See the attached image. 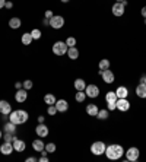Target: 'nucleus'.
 Returning <instances> with one entry per match:
<instances>
[{"label":"nucleus","instance_id":"dca6fc26","mask_svg":"<svg viewBox=\"0 0 146 162\" xmlns=\"http://www.w3.org/2000/svg\"><path fill=\"white\" fill-rule=\"evenodd\" d=\"M13 150H15V149H13V143H12V142H5L2 146H0V152L3 153V155H6V156L10 155Z\"/></svg>","mask_w":146,"mask_h":162},{"label":"nucleus","instance_id":"a878e982","mask_svg":"<svg viewBox=\"0 0 146 162\" xmlns=\"http://www.w3.org/2000/svg\"><path fill=\"white\" fill-rule=\"evenodd\" d=\"M110 66H111V63H110L108 58H102V60H99V63H98L99 70H107V69H110Z\"/></svg>","mask_w":146,"mask_h":162},{"label":"nucleus","instance_id":"4468645a","mask_svg":"<svg viewBox=\"0 0 146 162\" xmlns=\"http://www.w3.org/2000/svg\"><path fill=\"white\" fill-rule=\"evenodd\" d=\"M13 149H15V152H24L25 149H26V143L24 142V140H21V139L18 137H15L13 139Z\"/></svg>","mask_w":146,"mask_h":162},{"label":"nucleus","instance_id":"58836bf2","mask_svg":"<svg viewBox=\"0 0 146 162\" xmlns=\"http://www.w3.org/2000/svg\"><path fill=\"white\" fill-rule=\"evenodd\" d=\"M50 159H48V156L47 155H41V156L38 158V162H48Z\"/></svg>","mask_w":146,"mask_h":162},{"label":"nucleus","instance_id":"ddd939ff","mask_svg":"<svg viewBox=\"0 0 146 162\" xmlns=\"http://www.w3.org/2000/svg\"><path fill=\"white\" fill-rule=\"evenodd\" d=\"M26 98H28V91L26 89H16V94H15V100H16V102H25L26 101Z\"/></svg>","mask_w":146,"mask_h":162},{"label":"nucleus","instance_id":"39448f33","mask_svg":"<svg viewBox=\"0 0 146 162\" xmlns=\"http://www.w3.org/2000/svg\"><path fill=\"white\" fill-rule=\"evenodd\" d=\"M50 26L53 29H60L64 26V18L62 15H54L53 18L50 19Z\"/></svg>","mask_w":146,"mask_h":162},{"label":"nucleus","instance_id":"c03bdc74","mask_svg":"<svg viewBox=\"0 0 146 162\" xmlns=\"http://www.w3.org/2000/svg\"><path fill=\"white\" fill-rule=\"evenodd\" d=\"M43 24L45 25V26H48V25H50V19H47V18H44V19H43Z\"/></svg>","mask_w":146,"mask_h":162},{"label":"nucleus","instance_id":"20e7f679","mask_svg":"<svg viewBox=\"0 0 146 162\" xmlns=\"http://www.w3.org/2000/svg\"><path fill=\"white\" fill-rule=\"evenodd\" d=\"M105 148H107V145L104 142H101V140H98V142H94L92 145H91V152H92L94 155L99 156V155H104V153H105Z\"/></svg>","mask_w":146,"mask_h":162},{"label":"nucleus","instance_id":"0eeeda50","mask_svg":"<svg viewBox=\"0 0 146 162\" xmlns=\"http://www.w3.org/2000/svg\"><path fill=\"white\" fill-rule=\"evenodd\" d=\"M85 94H86L88 98H97L99 95V88H98L95 83H89L85 88Z\"/></svg>","mask_w":146,"mask_h":162},{"label":"nucleus","instance_id":"f8f14e48","mask_svg":"<svg viewBox=\"0 0 146 162\" xmlns=\"http://www.w3.org/2000/svg\"><path fill=\"white\" fill-rule=\"evenodd\" d=\"M12 111V105L9 104V101L0 100V114L2 115H9Z\"/></svg>","mask_w":146,"mask_h":162},{"label":"nucleus","instance_id":"6e6552de","mask_svg":"<svg viewBox=\"0 0 146 162\" xmlns=\"http://www.w3.org/2000/svg\"><path fill=\"white\" fill-rule=\"evenodd\" d=\"M116 105H117V110H120V111H123V113H126V111H129L130 110V102H129V100L127 98H118L117 100V102H116Z\"/></svg>","mask_w":146,"mask_h":162},{"label":"nucleus","instance_id":"9b49d317","mask_svg":"<svg viewBox=\"0 0 146 162\" xmlns=\"http://www.w3.org/2000/svg\"><path fill=\"white\" fill-rule=\"evenodd\" d=\"M35 133H37L38 137H47L48 133H50V130H48V127H47L44 123H38L37 129H35Z\"/></svg>","mask_w":146,"mask_h":162},{"label":"nucleus","instance_id":"49530a36","mask_svg":"<svg viewBox=\"0 0 146 162\" xmlns=\"http://www.w3.org/2000/svg\"><path fill=\"white\" fill-rule=\"evenodd\" d=\"M142 16H143V18H146V6H143V7H142Z\"/></svg>","mask_w":146,"mask_h":162},{"label":"nucleus","instance_id":"1a4fd4ad","mask_svg":"<svg viewBox=\"0 0 146 162\" xmlns=\"http://www.w3.org/2000/svg\"><path fill=\"white\" fill-rule=\"evenodd\" d=\"M101 76H102V81L105 82V83H108V85L114 83V81H116V75H114L110 69H107V70H102Z\"/></svg>","mask_w":146,"mask_h":162},{"label":"nucleus","instance_id":"7c9ffc66","mask_svg":"<svg viewBox=\"0 0 146 162\" xmlns=\"http://www.w3.org/2000/svg\"><path fill=\"white\" fill-rule=\"evenodd\" d=\"M44 149H45V150H47L48 153H54V152H56V149H57V146H56L54 143H47Z\"/></svg>","mask_w":146,"mask_h":162},{"label":"nucleus","instance_id":"5701e85b","mask_svg":"<svg viewBox=\"0 0 146 162\" xmlns=\"http://www.w3.org/2000/svg\"><path fill=\"white\" fill-rule=\"evenodd\" d=\"M21 25H22V21L19 18H10L9 19V28L18 29V28H21Z\"/></svg>","mask_w":146,"mask_h":162},{"label":"nucleus","instance_id":"cd10ccee","mask_svg":"<svg viewBox=\"0 0 146 162\" xmlns=\"http://www.w3.org/2000/svg\"><path fill=\"white\" fill-rule=\"evenodd\" d=\"M117 94H116V91H108L107 92V95H105V101L107 102H117Z\"/></svg>","mask_w":146,"mask_h":162},{"label":"nucleus","instance_id":"37998d69","mask_svg":"<svg viewBox=\"0 0 146 162\" xmlns=\"http://www.w3.org/2000/svg\"><path fill=\"white\" fill-rule=\"evenodd\" d=\"M45 121V117L44 115H38V123H44Z\"/></svg>","mask_w":146,"mask_h":162},{"label":"nucleus","instance_id":"09e8293b","mask_svg":"<svg viewBox=\"0 0 146 162\" xmlns=\"http://www.w3.org/2000/svg\"><path fill=\"white\" fill-rule=\"evenodd\" d=\"M60 2H62V3H69L70 0H60Z\"/></svg>","mask_w":146,"mask_h":162},{"label":"nucleus","instance_id":"603ef678","mask_svg":"<svg viewBox=\"0 0 146 162\" xmlns=\"http://www.w3.org/2000/svg\"><path fill=\"white\" fill-rule=\"evenodd\" d=\"M143 19H145V25H146V18H143Z\"/></svg>","mask_w":146,"mask_h":162},{"label":"nucleus","instance_id":"f03ea898","mask_svg":"<svg viewBox=\"0 0 146 162\" xmlns=\"http://www.w3.org/2000/svg\"><path fill=\"white\" fill-rule=\"evenodd\" d=\"M9 121H12V123L15 124H24L28 121V113L25 110H12L9 114Z\"/></svg>","mask_w":146,"mask_h":162},{"label":"nucleus","instance_id":"72a5a7b5","mask_svg":"<svg viewBox=\"0 0 146 162\" xmlns=\"http://www.w3.org/2000/svg\"><path fill=\"white\" fill-rule=\"evenodd\" d=\"M22 83H24V89H26V91H29V89H32V86H34V82H32V81H29V79L24 81Z\"/></svg>","mask_w":146,"mask_h":162},{"label":"nucleus","instance_id":"4c0bfd02","mask_svg":"<svg viewBox=\"0 0 146 162\" xmlns=\"http://www.w3.org/2000/svg\"><path fill=\"white\" fill-rule=\"evenodd\" d=\"M44 16H45L47 19H51V18L54 16V13L51 12V10H45V13H44Z\"/></svg>","mask_w":146,"mask_h":162},{"label":"nucleus","instance_id":"9d476101","mask_svg":"<svg viewBox=\"0 0 146 162\" xmlns=\"http://www.w3.org/2000/svg\"><path fill=\"white\" fill-rule=\"evenodd\" d=\"M111 12L114 16H123L124 15V12H126V6L123 5V3H118V2H116L114 5H112L111 7Z\"/></svg>","mask_w":146,"mask_h":162},{"label":"nucleus","instance_id":"4be33fe9","mask_svg":"<svg viewBox=\"0 0 146 162\" xmlns=\"http://www.w3.org/2000/svg\"><path fill=\"white\" fill-rule=\"evenodd\" d=\"M136 95L139 98H146V85L145 83H139L136 86Z\"/></svg>","mask_w":146,"mask_h":162},{"label":"nucleus","instance_id":"c9c22d12","mask_svg":"<svg viewBox=\"0 0 146 162\" xmlns=\"http://www.w3.org/2000/svg\"><path fill=\"white\" fill-rule=\"evenodd\" d=\"M47 113H48V115H56L58 111H57V108H56V105H48V108H47Z\"/></svg>","mask_w":146,"mask_h":162},{"label":"nucleus","instance_id":"423d86ee","mask_svg":"<svg viewBox=\"0 0 146 162\" xmlns=\"http://www.w3.org/2000/svg\"><path fill=\"white\" fill-rule=\"evenodd\" d=\"M124 155H126V159L127 161H130V162H135V161H137L139 159V156H140V152H139V149L137 148H129L124 152Z\"/></svg>","mask_w":146,"mask_h":162},{"label":"nucleus","instance_id":"c85d7f7f","mask_svg":"<svg viewBox=\"0 0 146 162\" xmlns=\"http://www.w3.org/2000/svg\"><path fill=\"white\" fill-rule=\"evenodd\" d=\"M85 98H86V94H85V91H78V94L75 95V100L78 101V102H83V101H85Z\"/></svg>","mask_w":146,"mask_h":162},{"label":"nucleus","instance_id":"f257e3e1","mask_svg":"<svg viewBox=\"0 0 146 162\" xmlns=\"http://www.w3.org/2000/svg\"><path fill=\"white\" fill-rule=\"evenodd\" d=\"M124 149H123L121 145H118V143H111V145H108L107 148H105V156L108 159H111V161H117V159H121L123 155H124Z\"/></svg>","mask_w":146,"mask_h":162},{"label":"nucleus","instance_id":"8fccbe9b","mask_svg":"<svg viewBox=\"0 0 146 162\" xmlns=\"http://www.w3.org/2000/svg\"><path fill=\"white\" fill-rule=\"evenodd\" d=\"M3 137V132H2V130H0V139Z\"/></svg>","mask_w":146,"mask_h":162},{"label":"nucleus","instance_id":"bb28decb","mask_svg":"<svg viewBox=\"0 0 146 162\" xmlns=\"http://www.w3.org/2000/svg\"><path fill=\"white\" fill-rule=\"evenodd\" d=\"M56 101L57 100H56V96H54L53 94H45V95H44V102L47 105H54Z\"/></svg>","mask_w":146,"mask_h":162},{"label":"nucleus","instance_id":"c756f323","mask_svg":"<svg viewBox=\"0 0 146 162\" xmlns=\"http://www.w3.org/2000/svg\"><path fill=\"white\" fill-rule=\"evenodd\" d=\"M97 118L99 120H107L108 118V110H99L97 114Z\"/></svg>","mask_w":146,"mask_h":162},{"label":"nucleus","instance_id":"b1692460","mask_svg":"<svg viewBox=\"0 0 146 162\" xmlns=\"http://www.w3.org/2000/svg\"><path fill=\"white\" fill-rule=\"evenodd\" d=\"M21 41H22L24 45H29V44L34 41V38H32L31 32H25V34H22V38H21Z\"/></svg>","mask_w":146,"mask_h":162},{"label":"nucleus","instance_id":"aec40b11","mask_svg":"<svg viewBox=\"0 0 146 162\" xmlns=\"http://www.w3.org/2000/svg\"><path fill=\"white\" fill-rule=\"evenodd\" d=\"M116 94H117V98H127L129 96V89L126 86H118L116 89Z\"/></svg>","mask_w":146,"mask_h":162},{"label":"nucleus","instance_id":"e433bc0d","mask_svg":"<svg viewBox=\"0 0 146 162\" xmlns=\"http://www.w3.org/2000/svg\"><path fill=\"white\" fill-rule=\"evenodd\" d=\"M107 110L108 111H114V110H117V105H116V102H107Z\"/></svg>","mask_w":146,"mask_h":162},{"label":"nucleus","instance_id":"a19ab883","mask_svg":"<svg viewBox=\"0 0 146 162\" xmlns=\"http://www.w3.org/2000/svg\"><path fill=\"white\" fill-rule=\"evenodd\" d=\"M38 161V158H35V156H29L26 158V162H37Z\"/></svg>","mask_w":146,"mask_h":162},{"label":"nucleus","instance_id":"473e14b6","mask_svg":"<svg viewBox=\"0 0 146 162\" xmlns=\"http://www.w3.org/2000/svg\"><path fill=\"white\" fill-rule=\"evenodd\" d=\"M31 35H32V38H34V39H39V38H41V31H39L38 28H35V29L31 31Z\"/></svg>","mask_w":146,"mask_h":162},{"label":"nucleus","instance_id":"f3484780","mask_svg":"<svg viewBox=\"0 0 146 162\" xmlns=\"http://www.w3.org/2000/svg\"><path fill=\"white\" fill-rule=\"evenodd\" d=\"M98 111H99V108H98L97 104H88L86 105V114L91 115V117H97Z\"/></svg>","mask_w":146,"mask_h":162},{"label":"nucleus","instance_id":"79ce46f5","mask_svg":"<svg viewBox=\"0 0 146 162\" xmlns=\"http://www.w3.org/2000/svg\"><path fill=\"white\" fill-rule=\"evenodd\" d=\"M5 7H6V9H12V7H13V3H12V2H7V0H6Z\"/></svg>","mask_w":146,"mask_h":162},{"label":"nucleus","instance_id":"6ab92c4d","mask_svg":"<svg viewBox=\"0 0 146 162\" xmlns=\"http://www.w3.org/2000/svg\"><path fill=\"white\" fill-rule=\"evenodd\" d=\"M73 86H75L76 91H85V88H86V82L83 81L82 77H78V79L75 81V83H73Z\"/></svg>","mask_w":146,"mask_h":162},{"label":"nucleus","instance_id":"f704fd0d","mask_svg":"<svg viewBox=\"0 0 146 162\" xmlns=\"http://www.w3.org/2000/svg\"><path fill=\"white\" fill-rule=\"evenodd\" d=\"M16 137L13 133H7V132H5V136H3V139H5V142H13V139Z\"/></svg>","mask_w":146,"mask_h":162},{"label":"nucleus","instance_id":"412c9836","mask_svg":"<svg viewBox=\"0 0 146 162\" xmlns=\"http://www.w3.org/2000/svg\"><path fill=\"white\" fill-rule=\"evenodd\" d=\"M44 148H45V143L43 142V140H32V149H34L35 152H41V150H44Z\"/></svg>","mask_w":146,"mask_h":162},{"label":"nucleus","instance_id":"a211bd4d","mask_svg":"<svg viewBox=\"0 0 146 162\" xmlns=\"http://www.w3.org/2000/svg\"><path fill=\"white\" fill-rule=\"evenodd\" d=\"M66 54L69 56L70 60H78V58H79V50L76 47H69Z\"/></svg>","mask_w":146,"mask_h":162},{"label":"nucleus","instance_id":"a18cd8bd","mask_svg":"<svg viewBox=\"0 0 146 162\" xmlns=\"http://www.w3.org/2000/svg\"><path fill=\"white\" fill-rule=\"evenodd\" d=\"M140 83H145V85H146V75H142V77H140Z\"/></svg>","mask_w":146,"mask_h":162},{"label":"nucleus","instance_id":"3c124183","mask_svg":"<svg viewBox=\"0 0 146 162\" xmlns=\"http://www.w3.org/2000/svg\"><path fill=\"white\" fill-rule=\"evenodd\" d=\"M117 2H118V3H121V2H123V0H117Z\"/></svg>","mask_w":146,"mask_h":162},{"label":"nucleus","instance_id":"393cba45","mask_svg":"<svg viewBox=\"0 0 146 162\" xmlns=\"http://www.w3.org/2000/svg\"><path fill=\"white\" fill-rule=\"evenodd\" d=\"M16 126H18V124L12 123V121H7V123L3 126V130L7 132V133H13L15 134V132H16Z\"/></svg>","mask_w":146,"mask_h":162},{"label":"nucleus","instance_id":"7ed1b4c3","mask_svg":"<svg viewBox=\"0 0 146 162\" xmlns=\"http://www.w3.org/2000/svg\"><path fill=\"white\" fill-rule=\"evenodd\" d=\"M67 44L64 43V41H56V43L53 44V53L56 54V56H58V57H62V56H64L66 53H67Z\"/></svg>","mask_w":146,"mask_h":162},{"label":"nucleus","instance_id":"2eb2a0df","mask_svg":"<svg viewBox=\"0 0 146 162\" xmlns=\"http://www.w3.org/2000/svg\"><path fill=\"white\" fill-rule=\"evenodd\" d=\"M56 108H57L58 113H66L69 110V102L66 100H57L56 101Z\"/></svg>","mask_w":146,"mask_h":162},{"label":"nucleus","instance_id":"2f4dec72","mask_svg":"<svg viewBox=\"0 0 146 162\" xmlns=\"http://www.w3.org/2000/svg\"><path fill=\"white\" fill-rule=\"evenodd\" d=\"M64 43L67 44V47H76V38L75 37H69Z\"/></svg>","mask_w":146,"mask_h":162},{"label":"nucleus","instance_id":"de8ad7c7","mask_svg":"<svg viewBox=\"0 0 146 162\" xmlns=\"http://www.w3.org/2000/svg\"><path fill=\"white\" fill-rule=\"evenodd\" d=\"M6 5V0H0V9H3Z\"/></svg>","mask_w":146,"mask_h":162},{"label":"nucleus","instance_id":"ea45409f","mask_svg":"<svg viewBox=\"0 0 146 162\" xmlns=\"http://www.w3.org/2000/svg\"><path fill=\"white\" fill-rule=\"evenodd\" d=\"M15 88H16V89H22V88H24V83H22V82H15Z\"/></svg>","mask_w":146,"mask_h":162}]
</instances>
